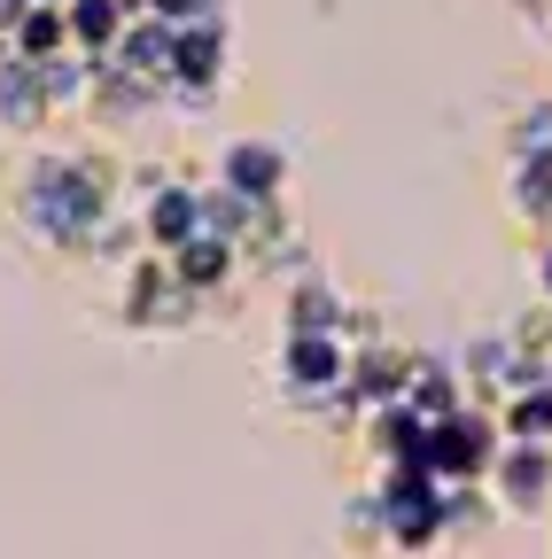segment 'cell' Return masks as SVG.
I'll return each mask as SVG.
<instances>
[{"mask_svg":"<svg viewBox=\"0 0 552 559\" xmlns=\"http://www.w3.org/2000/svg\"><path fill=\"white\" fill-rule=\"evenodd\" d=\"M491 481H498V506H506V513L544 506V498H552V443H506L498 466H491Z\"/></svg>","mask_w":552,"mask_h":559,"instance_id":"obj_1","label":"cell"},{"mask_svg":"<svg viewBox=\"0 0 552 559\" xmlns=\"http://www.w3.org/2000/svg\"><path fill=\"white\" fill-rule=\"evenodd\" d=\"M47 94H39V70L32 62H0V124H39Z\"/></svg>","mask_w":552,"mask_h":559,"instance_id":"obj_2","label":"cell"},{"mask_svg":"<svg viewBox=\"0 0 552 559\" xmlns=\"http://www.w3.org/2000/svg\"><path fill=\"white\" fill-rule=\"evenodd\" d=\"M226 187L234 194H272V187H281V148H265V140H249V148H234L226 156Z\"/></svg>","mask_w":552,"mask_h":559,"instance_id":"obj_3","label":"cell"},{"mask_svg":"<svg viewBox=\"0 0 552 559\" xmlns=\"http://www.w3.org/2000/svg\"><path fill=\"white\" fill-rule=\"evenodd\" d=\"M544 296H552V249H544Z\"/></svg>","mask_w":552,"mask_h":559,"instance_id":"obj_4","label":"cell"}]
</instances>
